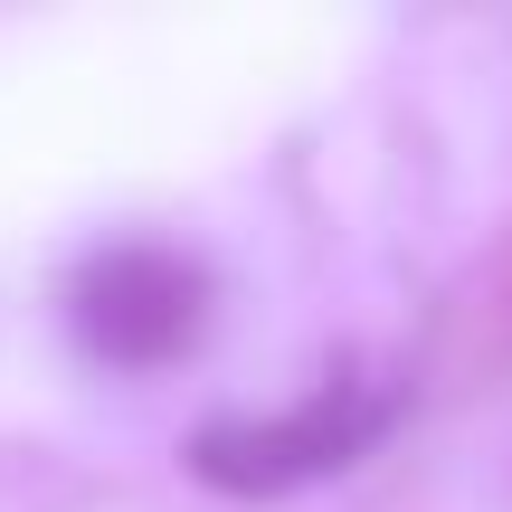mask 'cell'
Here are the masks:
<instances>
[{
	"label": "cell",
	"mask_w": 512,
	"mask_h": 512,
	"mask_svg": "<svg viewBox=\"0 0 512 512\" xmlns=\"http://www.w3.org/2000/svg\"><path fill=\"white\" fill-rule=\"evenodd\" d=\"M389 427V389L361 380V370H332L313 399L275 408V418H209L190 437V475L219 484L238 503H266V494H304V484L342 475L380 446Z\"/></svg>",
	"instance_id": "1"
},
{
	"label": "cell",
	"mask_w": 512,
	"mask_h": 512,
	"mask_svg": "<svg viewBox=\"0 0 512 512\" xmlns=\"http://www.w3.org/2000/svg\"><path fill=\"white\" fill-rule=\"evenodd\" d=\"M67 313H76V342L95 361L152 370L200 332V266L171 247H105V256H86Z\"/></svg>",
	"instance_id": "2"
}]
</instances>
